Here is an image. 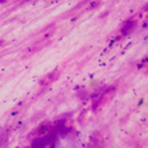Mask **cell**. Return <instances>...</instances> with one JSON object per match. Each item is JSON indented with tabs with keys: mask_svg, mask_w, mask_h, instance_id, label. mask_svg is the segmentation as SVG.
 <instances>
[{
	"mask_svg": "<svg viewBox=\"0 0 148 148\" xmlns=\"http://www.w3.org/2000/svg\"><path fill=\"white\" fill-rule=\"evenodd\" d=\"M135 27H136V20H135V19H128V20H125L123 23V25H121V34L123 35L130 34Z\"/></svg>",
	"mask_w": 148,
	"mask_h": 148,
	"instance_id": "6da1fadb",
	"label": "cell"
},
{
	"mask_svg": "<svg viewBox=\"0 0 148 148\" xmlns=\"http://www.w3.org/2000/svg\"><path fill=\"white\" fill-rule=\"evenodd\" d=\"M59 76H60V72H59V71H53V72L48 73V75L45 76L44 79L41 80V86H43L44 83H45V86H47V84H49V83L55 82V80L59 79Z\"/></svg>",
	"mask_w": 148,
	"mask_h": 148,
	"instance_id": "7a4b0ae2",
	"label": "cell"
}]
</instances>
